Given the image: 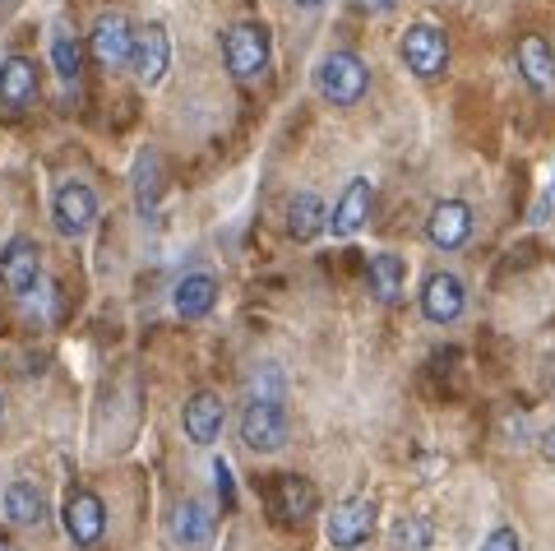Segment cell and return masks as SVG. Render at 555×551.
Masks as SVG:
<instances>
[{
  "instance_id": "28",
  "label": "cell",
  "mask_w": 555,
  "mask_h": 551,
  "mask_svg": "<svg viewBox=\"0 0 555 551\" xmlns=\"http://www.w3.org/2000/svg\"><path fill=\"white\" fill-rule=\"evenodd\" d=\"M528 436H532L528 418H524V412H509V418H505V440L509 445H528Z\"/></svg>"
},
{
  "instance_id": "6",
  "label": "cell",
  "mask_w": 555,
  "mask_h": 551,
  "mask_svg": "<svg viewBox=\"0 0 555 551\" xmlns=\"http://www.w3.org/2000/svg\"><path fill=\"white\" fill-rule=\"evenodd\" d=\"M398 51H403V65L416 79H436L449 61V38L436 24H412L403 33V42H398Z\"/></svg>"
},
{
  "instance_id": "2",
  "label": "cell",
  "mask_w": 555,
  "mask_h": 551,
  "mask_svg": "<svg viewBox=\"0 0 555 551\" xmlns=\"http://www.w3.org/2000/svg\"><path fill=\"white\" fill-rule=\"evenodd\" d=\"M287 408L283 394H250L246 412H241V440L255 454H278L287 445Z\"/></svg>"
},
{
  "instance_id": "17",
  "label": "cell",
  "mask_w": 555,
  "mask_h": 551,
  "mask_svg": "<svg viewBox=\"0 0 555 551\" xmlns=\"http://www.w3.org/2000/svg\"><path fill=\"white\" fill-rule=\"evenodd\" d=\"M171 302H177L181 320H204L218 306V279L214 273H185L177 292H171Z\"/></svg>"
},
{
  "instance_id": "12",
  "label": "cell",
  "mask_w": 555,
  "mask_h": 551,
  "mask_svg": "<svg viewBox=\"0 0 555 551\" xmlns=\"http://www.w3.org/2000/svg\"><path fill=\"white\" fill-rule=\"evenodd\" d=\"M38 65L28 56H5L0 61V107L5 112H28L38 102Z\"/></svg>"
},
{
  "instance_id": "21",
  "label": "cell",
  "mask_w": 555,
  "mask_h": 551,
  "mask_svg": "<svg viewBox=\"0 0 555 551\" xmlns=\"http://www.w3.org/2000/svg\"><path fill=\"white\" fill-rule=\"evenodd\" d=\"M518 75H524L537 93H551V84H555V61H551V47L537 38V33H528V38L518 42Z\"/></svg>"
},
{
  "instance_id": "30",
  "label": "cell",
  "mask_w": 555,
  "mask_h": 551,
  "mask_svg": "<svg viewBox=\"0 0 555 551\" xmlns=\"http://www.w3.org/2000/svg\"><path fill=\"white\" fill-rule=\"evenodd\" d=\"M542 459H546V463H555V426L542 436Z\"/></svg>"
},
{
  "instance_id": "15",
  "label": "cell",
  "mask_w": 555,
  "mask_h": 551,
  "mask_svg": "<svg viewBox=\"0 0 555 551\" xmlns=\"http://www.w3.org/2000/svg\"><path fill=\"white\" fill-rule=\"evenodd\" d=\"M426 236H430V246H440V251H459L463 241L473 236V209H467L463 200H440L426 218Z\"/></svg>"
},
{
  "instance_id": "8",
  "label": "cell",
  "mask_w": 555,
  "mask_h": 551,
  "mask_svg": "<svg viewBox=\"0 0 555 551\" xmlns=\"http://www.w3.org/2000/svg\"><path fill=\"white\" fill-rule=\"evenodd\" d=\"M61 524L75 547H98L102 533H107V505H102V496H93V491H69Z\"/></svg>"
},
{
  "instance_id": "11",
  "label": "cell",
  "mask_w": 555,
  "mask_h": 551,
  "mask_svg": "<svg viewBox=\"0 0 555 551\" xmlns=\"http://www.w3.org/2000/svg\"><path fill=\"white\" fill-rule=\"evenodd\" d=\"M463 306H467V287H463L459 273H449V269L430 273L426 287H422V316L430 324H454L463 316Z\"/></svg>"
},
{
  "instance_id": "18",
  "label": "cell",
  "mask_w": 555,
  "mask_h": 551,
  "mask_svg": "<svg viewBox=\"0 0 555 551\" xmlns=\"http://www.w3.org/2000/svg\"><path fill=\"white\" fill-rule=\"evenodd\" d=\"M0 505H5V520L20 524V528L47 520V496L38 491V482H28V477H14L5 487V496H0Z\"/></svg>"
},
{
  "instance_id": "32",
  "label": "cell",
  "mask_w": 555,
  "mask_h": 551,
  "mask_svg": "<svg viewBox=\"0 0 555 551\" xmlns=\"http://www.w3.org/2000/svg\"><path fill=\"white\" fill-rule=\"evenodd\" d=\"M0 422H5V403H0Z\"/></svg>"
},
{
  "instance_id": "20",
  "label": "cell",
  "mask_w": 555,
  "mask_h": 551,
  "mask_svg": "<svg viewBox=\"0 0 555 551\" xmlns=\"http://www.w3.org/2000/svg\"><path fill=\"white\" fill-rule=\"evenodd\" d=\"M214 524H218L214 505L208 501H185V505H177V514H171V538H177L181 547H199V542H208Z\"/></svg>"
},
{
  "instance_id": "16",
  "label": "cell",
  "mask_w": 555,
  "mask_h": 551,
  "mask_svg": "<svg viewBox=\"0 0 555 551\" xmlns=\"http://www.w3.org/2000/svg\"><path fill=\"white\" fill-rule=\"evenodd\" d=\"M320 505V491H315V482L310 477H297V473H287V477H278V487H273V510L283 514L287 524H301L310 520Z\"/></svg>"
},
{
  "instance_id": "22",
  "label": "cell",
  "mask_w": 555,
  "mask_h": 551,
  "mask_svg": "<svg viewBox=\"0 0 555 551\" xmlns=\"http://www.w3.org/2000/svg\"><path fill=\"white\" fill-rule=\"evenodd\" d=\"M324 228H328L324 200H320L315 191H301V195H292V204H287V232L297 236V241H315Z\"/></svg>"
},
{
  "instance_id": "7",
  "label": "cell",
  "mask_w": 555,
  "mask_h": 551,
  "mask_svg": "<svg viewBox=\"0 0 555 551\" xmlns=\"http://www.w3.org/2000/svg\"><path fill=\"white\" fill-rule=\"evenodd\" d=\"M130 71L144 89H158L171 71V38L163 24H149L134 33V51H130Z\"/></svg>"
},
{
  "instance_id": "10",
  "label": "cell",
  "mask_w": 555,
  "mask_h": 551,
  "mask_svg": "<svg viewBox=\"0 0 555 551\" xmlns=\"http://www.w3.org/2000/svg\"><path fill=\"white\" fill-rule=\"evenodd\" d=\"M89 51H93V61L102 65V71H116V65H126L130 61V51H134V28L126 14H102V20L93 24L89 33Z\"/></svg>"
},
{
  "instance_id": "23",
  "label": "cell",
  "mask_w": 555,
  "mask_h": 551,
  "mask_svg": "<svg viewBox=\"0 0 555 551\" xmlns=\"http://www.w3.org/2000/svg\"><path fill=\"white\" fill-rule=\"evenodd\" d=\"M158 200H163V158L158 153H139V163H134V209L149 218L153 209H158Z\"/></svg>"
},
{
  "instance_id": "34",
  "label": "cell",
  "mask_w": 555,
  "mask_h": 551,
  "mask_svg": "<svg viewBox=\"0 0 555 551\" xmlns=\"http://www.w3.org/2000/svg\"><path fill=\"white\" fill-rule=\"evenodd\" d=\"M551 195H555V181H551Z\"/></svg>"
},
{
  "instance_id": "4",
  "label": "cell",
  "mask_w": 555,
  "mask_h": 551,
  "mask_svg": "<svg viewBox=\"0 0 555 551\" xmlns=\"http://www.w3.org/2000/svg\"><path fill=\"white\" fill-rule=\"evenodd\" d=\"M51 222H56V232L65 241H79L93 232L98 222V195L89 181H65L56 185V195H51Z\"/></svg>"
},
{
  "instance_id": "13",
  "label": "cell",
  "mask_w": 555,
  "mask_h": 551,
  "mask_svg": "<svg viewBox=\"0 0 555 551\" xmlns=\"http://www.w3.org/2000/svg\"><path fill=\"white\" fill-rule=\"evenodd\" d=\"M371 209H375V185L366 177H352V181H347V191L338 195V204H334L328 232H334V236H357L361 228H366Z\"/></svg>"
},
{
  "instance_id": "33",
  "label": "cell",
  "mask_w": 555,
  "mask_h": 551,
  "mask_svg": "<svg viewBox=\"0 0 555 551\" xmlns=\"http://www.w3.org/2000/svg\"><path fill=\"white\" fill-rule=\"evenodd\" d=\"M0 551H20V547H0Z\"/></svg>"
},
{
  "instance_id": "3",
  "label": "cell",
  "mask_w": 555,
  "mask_h": 551,
  "mask_svg": "<svg viewBox=\"0 0 555 551\" xmlns=\"http://www.w3.org/2000/svg\"><path fill=\"white\" fill-rule=\"evenodd\" d=\"M222 56H228V71L232 79L241 84H250L269 71V61H273V38H269V28L264 24H232L228 33H222Z\"/></svg>"
},
{
  "instance_id": "25",
  "label": "cell",
  "mask_w": 555,
  "mask_h": 551,
  "mask_svg": "<svg viewBox=\"0 0 555 551\" xmlns=\"http://www.w3.org/2000/svg\"><path fill=\"white\" fill-rule=\"evenodd\" d=\"M51 65H56V75L65 84H75L83 75V42L75 33H56V38H51Z\"/></svg>"
},
{
  "instance_id": "1",
  "label": "cell",
  "mask_w": 555,
  "mask_h": 551,
  "mask_svg": "<svg viewBox=\"0 0 555 551\" xmlns=\"http://www.w3.org/2000/svg\"><path fill=\"white\" fill-rule=\"evenodd\" d=\"M315 89L324 102H334V107H357L371 89V71L357 51H328L315 71Z\"/></svg>"
},
{
  "instance_id": "5",
  "label": "cell",
  "mask_w": 555,
  "mask_h": 551,
  "mask_svg": "<svg viewBox=\"0 0 555 551\" xmlns=\"http://www.w3.org/2000/svg\"><path fill=\"white\" fill-rule=\"evenodd\" d=\"M42 283V251L33 236H10L5 246H0V287L10 292V297H28V292H38Z\"/></svg>"
},
{
  "instance_id": "27",
  "label": "cell",
  "mask_w": 555,
  "mask_h": 551,
  "mask_svg": "<svg viewBox=\"0 0 555 551\" xmlns=\"http://www.w3.org/2000/svg\"><path fill=\"white\" fill-rule=\"evenodd\" d=\"M481 551H524V542H518V533H514V528H495L491 538L481 542Z\"/></svg>"
},
{
  "instance_id": "24",
  "label": "cell",
  "mask_w": 555,
  "mask_h": 551,
  "mask_svg": "<svg viewBox=\"0 0 555 551\" xmlns=\"http://www.w3.org/2000/svg\"><path fill=\"white\" fill-rule=\"evenodd\" d=\"M436 542V524L426 514H398L389 528V551H430Z\"/></svg>"
},
{
  "instance_id": "29",
  "label": "cell",
  "mask_w": 555,
  "mask_h": 551,
  "mask_svg": "<svg viewBox=\"0 0 555 551\" xmlns=\"http://www.w3.org/2000/svg\"><path fill=\"white\" fill-rule=\"evenodd\" d=\"M357 5H361V10H371V14H389L398 0H357Z\"/></svg>"
},
{
  "instance_id": "9",
  "label": "cell",
  "mask_w": 555,
  "mask_h": 551,
  "mask_svg": "<svg viewBox=\"0 0 555 551\" xmlns=\"http://www.w3.org/2000/svg\"><path fill=\"white\" fill-rule=\"evenodd\" d=\"M371 528H375V501L371 496H347L343 505H334V514H328V547H338V551H352L371 538Z\"/></svg>"
},
{
  "instance_id": "26",
  "label": "cell",
  "mask_w": 555,
  "mask_h": 551,
  "mask_svg": "<svg viewBox=\"0 0 555 551\" xmlns=\"http://www.w3.org/2000/svg\"><path fill=\"white\" fill-rule=\"evenodd\" d=\"M214 482H218L222 510H232V501H236V487H232V469H228V459H214Z\"/></svg>"
},
{
  "instance_id": "14",
  "label": "cell",
  "mask_w": 555,
  "mask_h": 551,
  "mask_svg": "<svg viewBox=\"0 0 555 551\" xmlns=\"http://www.w3.org/2000/svg\"><path fill=\"white\" fill-rule=\"evenodd\" d=\"M181 422H185V436L195 445H214L222 436V422H228V408H222V399L214 389H195L185 399Z\"/></svg>"
},
{
  "instance_id": "19",
  "label": "cell",
  "mask_w": 555,
  "mask_h": 551,
  "mask_svg": "<svg viewBox=\"0 0 555 551\" xmlns=\"http://www.w3.org/2000/svg\"><path fill=\"white\" fill-rule=\"evenodd\" d=\"M366 279H371L375 302L393 306L398 297H403V287H408V260H403V255H393V251H379V255H371Z\"/></svg>"
},
{
  "instance_id": "31",
  "label": "cell",
  "mask_w": 555,
  "mask_h": 551,
  "mask_svg": "<svg viewBox=\"0 0 555 551\" xmlns=\"http://www.w3.org/2000/svg\"><path fill=\"white\" fill-rule=\"evenodd\" d=\"M292 5H301V10H320L324 0H292Z\"/></svg>"
}]
</instances>
